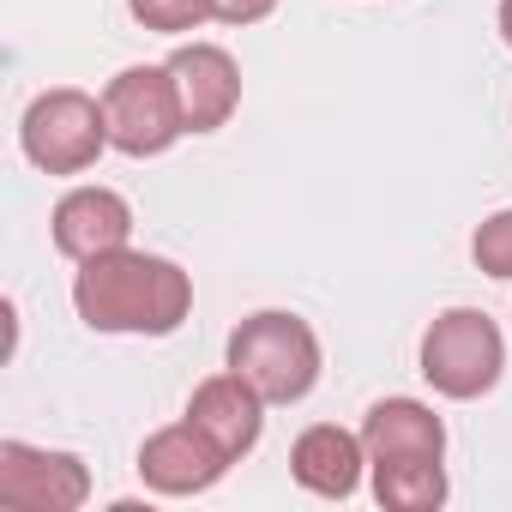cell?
<instances>
[{
    "instance_id": "cell-1",
    "label": "cell",
    "mask_w": 512,
    "mask_h": 512,
    "mask_svg": "<svg viewBox=\"0 0 512 512\" xmlns=\"http://www.w3.org/2000/svg\"><path fill=\"white\" fill-rule=\"evenodd\" d=\"M73 308L91 332H127V338H169L193 308V278L163 253L115 247L79 266Z\"/></svg>"
},
{
    "instance_id": "cell-2",
    "label": "cell",
    "mask_w": 512,
    "mask_h": 512,
    "mask_svg": "<svg viewBox=\"0 0 512 512\" xmlns=\"http://www.w3.org/2000/svg\"><path fill=\"white\" fill-rule=\"evenodd\" d=\"M229 368L266 404H302L320 380V338L296 314H253L229 332Z\"/></svg>"
},
{
    "instance_id": "cell-3",
    "label": "cell",
    "mask_w": 512,
    "mask_h": 512,
    "mask_svg": "<svg viewBox=\"0 0 512 512\" xmlns=\"http://www.w3.org/2000/svg\"><path fill=\"white\" fill-rule=\"evenodd\" d=\"M506 368V338L482 308H446L428 332H422V380L440 398H482L500 386Z\"/></svg>"
},
{
    "instance_id": "cell-4",
    "label": "cell",
    "mask_w": 512,
    "mask_h": 512,
    "mask_svg": "<svg viewBox=\"0 0 512 512\" xmlns=\"http://www.w3.org/2000/svg\"><path fill=\"white\" fill-rule=\"evenodd\" d=\"M19 145L25 157L43 169V175H85L103 145H109V115H103V97H85L73 85H55L43 91L25 121H19Z\"/></svg>"
},
{
    "instance_id": "cell-5",
    "label": "cell",
    "mask_w": 512,
    "mask_h": 512,
    "mask_svg": "<svg viewBox=\"0 0 512 512\" xmlns=\"http://www.w3.org/2000/svg\"><path fill=\"white\" fill-rule=\"evenodd\" d=\"M103 115H109V145L127 151V157H163L187 133L169 67H127V73H115L109 91H103Z\"/></svg>"
},
{
    "instance_id": "cell-6",
    "label": "cell",
    "mask_w": 512,
    "mask_h": 512,
    "mask_svg": "<svg viewBox=\"0 0 512 512\" xmlns=\"http://www.w3.org/2000/svg\"><path fill=\"white\" fill-rule=\"evenodd\" d=\"M85 500H91L85 458L0 440V506L7 512H79Z\"/></svg>"
},
{
    "instance_id": "cell-7",
    "label": "cell",
    "mask_w": 512,
    "mask_h": 512,
    "mask_svg": "<svg viewBox=\"0 0 512 512\" xmlns=\"http://www.w3.org/2000/svg\"><path fill=\"white\" fill-rule=\"evenodd\" d=\"M163 67H169V79H175L187 133H217V127H229V115L241 109V67H235L229 49H217V43H181Z\"/></svg>"
},
{
    "instance_id": "cell-8",
    "label": "cell",
    "mask_w": 512,
    "mask_h": 512,
    "mask_svg": "<svg viewBox=\"0 0 512 512\" xmlns=\"http://www.w3.org/2000/svg\"><path fill=\"white\" fill-rule=\"evenodd\" d=\"M229 464H235V458H229L205 428H193V422H169V428H157V434L139 446V476H145V488H157V494H205Z\"/></svg>"
},
{
    "instance_id": "cell-9",
    "label": "cell",
    "mask_w": 512,
    "mask_h": 512,
    "mask_svg": "<svg viewBox=\"0 0 512 512\" xmlns=\"http://www.w3.org/2000/svg\"><path fill=\"white\" fill-rule=\"evenodd\" d=\"M49 229H55V247L67 253V260L85 266V260H97V253H115V247L133 241V205L115 187H73L55 205Z\"/></svg>"
},
{
    "instance_id": "cell-10",
    "label": "cell",
    "mask_w": 512,
    "mask_h": 512,
    "mask_svg": "<svg viewBox=\"0 0 512 512\" xmlns=\"http://www.w3.org/2000/svg\"><path fill=\"white\" fill-rule=\"evenodd\" d=\"M187 422L205 428L229 458H247L253 446H260V428H266V398L253 392L235 368H223V374H211V380L193 386V398H187Z\"/></svg>"
},
{
    "instance_id": "cell-11",
    "label": "cell",
    "mask_w": 512,
    "mask_h": 512,
    "mask_svg": "<svg viewBox=\"0 0 512 512\" xmlns=\"http://www.w3.org/2000/svg\"><path fill=\"white\" fill-rule=\"evenodd\" d=\"M362 464H368V446L362 434L338 428V422H314L296 446H290V476L320 494V500H350L362 488Z\"/></svg>"
},
{
    "instance_id": "cell-12",
    "label": "cell",
    "mask_w": 512,
    "mask_h": 512,
    "mask_svg": "<svg viewBox=\"0 0 512 512\" xmlns=\"http://www.w3.org/2000/svg\"><path fill=\"white\" fill-rule=\"evenodd\" d=\"M368 458H446V422L422 398H380L362 416Z\"/></svg>"
},
{
    "instance_id": "cell-13",
    "label": "cell",
    "mask_w": 512,
    "mask_h": 512,
    "mask_svg": "<svg viewBox=\"0 0 512 512\" xmlns=\"http://www.w3.org/2000/svg\"><path fill=\"white\" fill-rule=\"evenodd\" d=\"M368 470H374V500L386 512H434L446 500L440 458H368Z\"/></svg>"
},
{
    "instance_id": "cell-14",
    "label": "cell",
    "mask_w": 512,
    "mask_h": 512,
    "mask_svg": "<svg viewBox=\"0 0 512 512\" xmlns=\"http://www.w3.org/2000/svg\"><path fill=\"white\" fill-rule=\"evenodd\" d=\"M127 7L145 31H163V37H181V31H199L205 19H217L211 0H127Z\"/></svg>"
},
{
    "instance_id": "cell-15",
    "label": "cell",
    "mask_w": 512,
    "mask_h": 512,
    "mask_svg": "<svg viewBox=\"0 0 512 512\" xmlns=\"http://www.w3.org/2000/svg\"><path fill=\"white\" fill-rule=\"evenodd\" d=\"M470 253H476V266L488 278H512V211L482 217L476 235H470Z\"/></svg>"
},
{
    "instance_id": "cell-16",
    "label": "cell",
    "mask_w": 512,
    "mask_h": 512,
    "mask_svg": "<svg viewBox=\"0 0 512 512\" xmlns=\"http://www.w3.org/2000/svg\"><path fill=\"white\" fill-rule=\"evenodd\" d=\"M223 25H260L266 13H278V0H211Z\"/></svg>"
},
{
    "instance_id": "cell-17",
    "label": "cell",
    "mask_w": 512,
    "mask_h": 512,
    "mask_svg": "<svg viewBox=\"0 0 512 512\" xmlns=\"http://www.w3.org/2000/svg\"><path fill=\"white\" fill-rule=\"evenodd\" d=\"M500 37H506V49H512V0H500Z\"/></svg>"
}]
</instances>
